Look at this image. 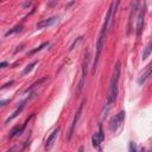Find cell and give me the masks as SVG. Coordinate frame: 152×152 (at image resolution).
Instances as JSON below:
<instances>
[{"instance_id":"obj_1","label":"cell","mask_w":152,"mask_h":152,"mask_svg":"<svg viewBox=\"0 0 152 152\" xmlns=\"http://www.w3.org/2000/svg\"><path fill=\"white\" fill-rule=\"evenodd\" d=\"M120 62L118 61L115 67H114V71L112 75V79H111V83H109V89H108V96H107V104L108 106H111L118 95V85H119V79H120Z\"/></svg>"},{"instance_id":"obj_2","label":"cell","mask_w":152,"mask_h":152,"mask_svg":"<svg viewBox=\"0 0 152 152\" xmlns=\"http://www.w3.org/2000/svg\"><path fill=\"white\" fill-rule=\"evenodd\" d=\"M106 31H107V29L102 26V29H101V31H100V33H99V38H98V42H96V55H95V59H94V63H93V70H92V74H93V75H95L96 67H98V63H99V58H100L101 51H102L104 45H105Z\"/></svg>"},{"instance_id":"obj_3","label":"cell","mask_w":152,"mask_h":152,"mask_svg":"<svg viewBox=\"0 0 152 152\" xmlns=\"http://www.w3.org/2000/svg\"><path fill=\"white\" fill-rule=\"evenodd\" d=\"M89 51L86 52L85 58H83V63H82V74H81V80L80 83L77 86V90H76V94L80 95L83 87H85V81H86V76H87V71H88V64H89Z\"/></svg>"},{"instance_id":"obj_4","label":"cell","mask_w":152,"mask_h":152,"mask_svg":"<svg viewBox=\"0 0 152 152\" xmlns=\"http://www.w3.org/2000/svg\"><path fill=\"white\" fill-rule=\"evenodd\" d=\"M125 111H121V112H119L118 114H115L112 119H111V121H109V125H108V130L111 131V132H114L119 126H121L122 125V122H124V120H125Z\"/></svg>"},{"instance_id":"obj_5","label":"cell","mask_w":152,"mask_h":152,"mask_svg":"<svg viewBox=\"0 0 152 152\" xmlns=\"http://www.w3.org/2000/svg\"><path fill=\"white\" fill-rule=\"evenodd\" d=\"M35 96H36V93L33 92V93H31V95H30L28 99H25L24 101H22L20 104H18V107H17V109H16V111H14V112H13V113H12V114H11V115L7 118V119H6V121H5V122H6V124H9V122H10V121H12L13 119H16V118H17V117H18V115L22 113V111L24 109V107H25V104H26L28 101H30L31 99H33Z\"/></svg>"},{"instance_id":"obj_6","label":"cell","mask_w":152,"mask_h":152,"mask_svg":"<svg viewBox=\"0 0 152 152\" xmlns=\"http://www.w3.org/2000/svg\"><path fill=\"white\" fill-rule=\"evenodd\" d=\"M83 105H85V101L80 105V107H79L77 112H76V115H75V118H74V120H72V124H71L70 131H69V133H68V135H67V139H68V140H70V139H71V137H72V134H74V132H75L76 125H77V121H79V119H80V117H81V113H82V109H83Z\"/></svg>"},{"instance_id":"obj_7","label":"cell","mask_w":152,"mask_h":152,"mask_svg":"<svg viewBox=\"0 0 152 152\" xmlns=\"http://www.w3.org/2000/svg\"><path fill=\"white\" fill-rule=\"evenodd\" d=\"M145 7H143L138 14V20H137V37H140L143 28H144V19H145Z\"/></svg>"},{"instance_id":"obj_8","label":"cell","mask_w":152,"mask_h":152,"mask_svg":"<svg viewBox=\"0 0 152 152\" xmlns=\"http://www.w3.org/2000/svg\"><path fill=\"white\" fill-rule=\"evenodd\" d=\"M57 17H50V18H46V19H43L41 20L39 23H37L36 28L38 30H42V29H45V28H49V26H52L56 22H57Z\"/></svg>"},{"instance_id":"obj_9","label":"cell","mask_w":152,"mask_h":152,"mask_svg":"<svg viewBox=\"0 0 152 152\" xmlns=\"http://www.w3.org/2000/svg\"><path fill=\"white\" fill-rule=\"evenodd\" d=\"M58 132H59V127H57L56 130H54L52 132H51V134L48 137V139L45 140V148H51V146H52V144H54V141H55V139H56V137H57V134H58Z\"/></svg>"},{"instance_id":"obj_10","label":"cell","mask_w":152,"mask_h":152,"mask_svg":"<svg viewBox=\"0 0 152 152\" xmlns=\"http://www.w3.org/2000/svg\"><path fill=\"white\" fill-rule=\"evenodd\" d=\"M150 75H151V64H148V65L146 67L145 71L138 77V85H139V86H143V85L145 83V81L148 79V76H150Z\"/></svg>"},{"instance_id":"obj_11","label":"cell","mask_w":152,"mask_h":152,"mask_svg":"<svg viewBox=\"0 0 152 152\" xmlns=\"http://www.w3.org/2000/svg\"><path fill=\"white\" fill-rule=\"evenodd\" d=\"M45 81H48V76H44V77H42V79H39V80H38V81H36L35 83H32V85H31V87H30V88H28V89L25 90V94H26V93H29V92H31V90H32L33 88H36L37 86H39V85H42V83H44Z\"/></svg>"},{"instance_id":"obj_12","label":"cell","mask_w":152,"mask_h":152,"mask_svg":"<svg viewBox=\"0 0 152 152\" xmlns=\"http://www.w3.org/2000/svg\"><path fill=\"white\" fill-rule=\"evenodd\" d=\"M22 30H23V26H22V25H16L14 28L10 29V30L5 33V37H9V36H11V35H13V33H17V32H20Z\"/></svg>"},{"instance_id":"obj_13","label":"cell","mask_w":152,"mask_h":152,"mask_svg":"<svg viewBox=\"0 0 152 152\" xmlns=\"http://www.w3.org/2000/svg\"><path fill=\"white\" fill-rule=\"evenodd\" d=\"M37 64V61H35V62H32V63H30L29 65H26V68L22 71V76H24V75H28L29 72H31L32 71V69L35 68V65Z\"/></svg>"},{"instance_id":"obj_14","label":"cell","mask_w":152,"mask_h":152,"mask_svg":"<svg viewBox=\"0 0 152 152\" xmlns=\"http://www.w3.org/2000/svg\"><path fill=\"white\" fill-rule=\"evenodd\" d=\"M45 46H49V42H45V43H43V44H41L38 48H36V49H33V50H31L30 52H28V56H31V55H33V54H36L37 51H41V50H43Z\"/></svg>"},{"instance_id":"obj_15","label":"cell","mask_w":152,"mask_h":152,"mask_svg":"<svg viewBox=\"0 0 152 152\" xmlns=\"http://www.w3.org/2000/svg\"><path fill=\"white\" fill-rule=\"evenodd\" d=\"M151 51H152V43H148L147 44V46L145 48V50H144V52H143V59H146L148 56H150V54H151Z\"/></svg>"},{"instance_id":"obj_16","label":"cell","mask_w":152,"mask_h":152,"mask_svg":"<svg viewBox=\"0 0 152 152\" xmlns=\"http://www.w3.org/2000/svg\"><path fill=\"white\" fill-rule=\"evenodd\" d=\"M92 141H93V146H94V147H99V146H100V144L102 143V140L99 138L98 133H95V134L93 135V138H92Z\"/></svg>"},{"instance_id":"obj_17","label":"cell","mask_w":152,"mask_h":152,"mask_svg":"<svg viewBox=\"0 0 152 152\" xmlns=\"http://www.w3.org/2000/svg\"><path fill=\"white\" fill-rule=\"evenodd\" d=\"M128 151L130 152H138L137 151V145L133 141H130V144H128Z\"/></svg>"},{"instance_id":"obj_18","label":"cell","mask_w":152,"mask_h":152,"mask_svg":"<svg viewBox=\"0 0 152 152\" xmlns=\"http://www.w3.org/2000/svg\"><path fill=\"white\" fill-rule=\"evenodd\" d=\"M82 38H83V37H82V36H80V37H79L77 39H76V41H74V43H72V44H71V46H70V50H74V49H75V46L79 44V42H81V41H82Z\"/></svg>"},{"instance_id":"obj_19","label":"cell","mask_w":152,"mask_h":152,"mask_svg":"<svg viewBox=\"0 0 152 152\" xmlns=\"http://www.w3.org/2000/svg\"><path fill=\"white\" fill-rule=\"evenodd\" d=\"M98 135H99V138L104 141V139H105V134H104V132H102V126H101V125H99V132H98Z\"/></svg>"},{"instance_id":"obj_20","label":"cell","mask_w":152,"mask_h":152,"mask_svg":"<svg viewBox=\"0 0 152 152\" xmlns=\"http://www.w3.org/2000/svg\"><path fill=\"white\" fill-rule=\"evenodd\" d=\"M9 65V63L5 61V62H1V63H0V69H3V68H6Z\"/></svg>"},{"instance_id":"obj_21","label":"cell","mask_w":152,"mask_h":152,"mask_svg":"<svg viewBox=\"0 0 152 152\" xmlns=\"http://www.w3.org/2000/svg\"><path fill=\"white\" fill-rule=\"evenodd\" d=\"M9 102V100H1V101H0V107H3V106H5L6 104Z\"/></svg>"},{"instance_id":"obj_22","label":"cell","mask_w":152,"mask_h":152,"mask_svg":"<svg viewBox=\"0 0 152 152\" xmlns=\"http://www.w3.org/2000/svg\"><path fill=\"white\" fill-rule=\"evenodd\" d=\"M77 152H85V147H83V146H80V148H79Z\"/></svg>"},{"instance_id":"obj_23","label":"cell","mask_w":152,"mask_h":152,"mask_svg":"<svg viewBox=\"0 0 152 152\" xmlns=\"http://www.w3.org/2000/svg\"><path fill=\"white\" fill-rule=\"evenodd\" d=\"M20 50H23V45H20V46H18V49L16 50V52H18V51H20Z\"/></svg>"},{"instance_id":"obj_24","label":"cell","mask_w":152,"mask_h":152,"mask_svg":"<svg viewBox=\"0 0 152 152\" xmlns=\"http://www.w3.org/2000/svg\"><path fill=\"white\" fill-rule=\"evenodd\" d=\"M30 5H31V3H26V4H24V6H25V7H29Z\"/></svg>"}]
</instances>
